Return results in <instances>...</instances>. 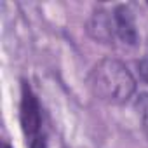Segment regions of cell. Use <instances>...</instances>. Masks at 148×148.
Listing matches in <instances>:
<instances>
[{
  "mask_svg": "<svg viewBox=\"0 0 148 148\" xmlns=\"http://www.w3.org/2000/svg\"><path fill=\"white\" fill-rule=\"evenodd\" d=\"M89 89L103 103L124 105L136 92V79L122 61L105 58L89 73Z\"/></svg>",
  "mask_w": 148,
  "mask_h": 148,
  "instance_id": "1",
  "label": "cell"
},
{
  "mask_svg": "<svg viewBox=\"0 0 148 148\" xmlns=\"http://www.w3.org/2000/svg\"><path fill=\"white\" fill-rule=\"evenodd\" d=\"M19 119H21V127H23V132L26 138L35 139L40 131V120H42V115H40V105H38V99L37 96L33 94L32 87L25 82L23 84V89H21V106H19Z\"/></svg>",
  "mask_w": 148,
  "mask_h": 148,
  "instance_id": "2",
  "label": "cell"
},
{
  "mask_svg": "<svg viewBox=\"0 0 148 148\" xmlns=\"http://www.w3.org/2000/svg\"><path fill=\"white\" fill-rule=\"evenodd\" d=\"M87 32L94 40L101 44H113L117 40L113 11H105V9L94 11L87 21Z\"/></svg>",
  "mask_w": 148,
  "mask_h": 148,
  "instance_id": "3",
  "label": "cell"
},
{
  "mask_svg": "<svg viewBox=\"0 0 148 148\" xmlns=\"http://www.w3.org/2000/svg\"><path fill=\"white\" fill-rule=\"evenodd\" d=\"M113 19H115L117 40H120L125 45H134L138 42V30L132 12L125 5H119L113 9Z\"/></svg>",
  "mask_w": 148,
  "mask_h": 148,
  "instance_id": "4",
  "label": "cell"
},
{
  "mask_svg": "<svg viewBox=\"0 0 148 148\" xmlns=\"http://www.w3.org/2000/svg\"><path fill=\"white\" fill-rule=\"evenodd\" d=\"M136 112H138V119H139L141 129H143V132L148 138V92L141 94L138 98V101H136Z\"/></svg>",
  "mask_w": 148,
  "mask_h": 148,
  "instance_id": "5",
  "label": "cell"
},
{
  "mask_svg": "<svg viewBox=\"0 0 148 148\" xmlns=\"http://www.w3.org/2000/svg\"><path fill=\"white\" fill-rule=\"evenodd\" d=\"M30 148H47L45 138H44V136H37L35 139L30 141Z\"/></svg>",
  "mask_w": 148,
  "mask_h": 148,
  "instance_id": "6",
  "label": "cell"
},
{
  "mask_svg": "<svg viewBox=\"0 0 148 148\" xmlns=\"http://www.w3.org/2000/svg\"><path fill=\"white\" fill-rule=\"evenodd\" d=\"M139 66H141V73H143V79H145V80L148 82V63H146V61H143V63H141Z\"/></svg>",
  "mask_w": 148,
  "mask_h": 148,
  "instance_id": "7",
  "label": "cell"
},
{
  "mask_svg": "<svg viewBox=\"0 0 148 148\" xmlns=\"http://www.w3.org/2000/svg\"><path fill=\"white\" fill-rule=\"evenodd\" d=\"M4 148H11V146H9V145H4Z\"/></svg>",
  "mask_w": 148,
  "mask_h": 148,
  "instance_id": "8",
  "label": "cell"
}]
</instances>
